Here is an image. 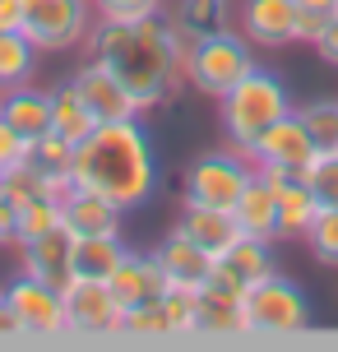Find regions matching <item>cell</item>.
I'll list each match as a JSON object with an SVG mask.
<instances>
[{
    "label": "cell",
    "instance_id": "obj_1",
    "mask_svg": "<svg viewBox=\"0 0 338 352\" xmlns=\"http://www.w3.org/2000/svg\"><path fill=\"white\" fill-rule=\"evenodd\" d=\"M84 52L116 70L144 111L167 107L185 84V60H190V37L181 33L167 14L116 23V19H93Z\"/></svg>",
    "mask_w": 338,
    "mask_h": 352
},
{
    "label": "cell",
    "instance_id": "obj_2",
    "mask_svg": "<svg viewBox=\"0 0 338 352\" xmlns=\"http://www.w3.org/2000/svg\"><path fill=\"white\" fill-rule=\"evenodd\" d=\"M70 181L107 195L121 213L148 204V195L158 190V158H153V140L139 125V116L93 125V135L74 148Z\"/></svg>",
    "mask_w": 338,
    "mask_h": 352
},
{
    "label": "cell",
    "instance_id": "obj_3",
    "mask_svg": "<svg viewBox=\"0 0 338 352\" xmlns=\"http://www.w3.org/2000/svg\"><path fill=\"white\" fill-rule=\"evenodd\" d=\"M287 111H297L287 84L273 70H260V65H255L236 88H227V93L218 98L223 135H227V144H232V148H241V153H250V144L260 140L273 121H283Z\"/></svg>",
    "mask_w": 338,
    "mask_h": 352
},
{
    "label": "cell",
    "instance_id": "obj_4",
    "mask_svg": "<svg viewBox=\"0 0 338 352\" xmlns=\"http://www.w3.org/2000/svg\"><path fill=\"white\" fill-rule=\"evenodd\" d=\"M260 65V56H255V47L246 42V33L232 23V28H223V33L214 37H199V42H190V60H185V84L195 88V93H204V98H223L227 88H236L241 79H246L250 70Z\"/></svg>",
    "mask_w": 338,
    "mask_h": 352
},
{
    "label": "cell",
    "instance_id": "obj_5",
    "mask_svg": "<svg viewBox=\"0 0 338 352\" xmlns=\"http://www.w3.org/2000/svg\"><path fill=\"white\" fill-rule=\"evenodd\" d=\"M181 204H209V209H236V199L255 181V162L241 148H209L181 176Z\"/></svg>",
    "mask_w": 338,
    "mask_h": 352
},
{
    "label": "cell",
    "instance_id": "obj_6",
    "mask_svg": "<svg viewBox=\"0 0 338 352\" xmlns=\"http://www.w3.org/2000/svg\"><path fill=\"white\" fill-rule=\"evenodd\" d=\"M93 0H19V33L37 52H70L84 47L93 28Z\"/></svg>",
    "mask_w": 338,
    "mask_h": 352
},
{
    "label": "cell",
    "instance_id": "obj_7",
    "mask_svg": "<svg viewBox=\"0 0 338 352\" xmlns=\"http://www.w3.org/2000/svg\"><path fill=\"white\" fill-rule=\"evenodd\" d=\"M241 316H246V334H297L311 320V306H306L302 287L283 274H269L264 283L246 287V301H241Z\"/></svg>",
    "mask_w": 338,
    "mask_h": 352
},
{
    "label": "cell",
    "instance_id": "obj_8",
    "mask_svg": "<svg viewBox=\"0 0 338 352\" xmlns=\"http://www.w3.org/2000/svg\"><path fill=\"white\" fill-rule=\"evenodd\" d=\"M5 301L14 306L23 334H65V301H60V287H47L42 278H33V274L19 269L14 278L5 283Z\"/></svg>",
    "mask_w": 338,
    "mask_h": 352
},
{
    "label": "cell",
    "instance_id": "obj_9",
    "mask_svg": "<svg viewBox=\"0 0 338 352\" xmlns=\"http://www.w3.org/2000/svg\"><path fill=\"white\" fill-rule=\"evenodd\" d=\"M60 301H65V334H116L121 324V306L98 278H70L60 287Z\"/></svg>",
    "mask_w": 338,
    "mask_h": 352
},
{
    "label": "cell",
    "instance_id": "obj_10",
    "mask_svg": "<svg viewBox=\"0 0 338 352\" xmlns=\"http://www.w3.org/2000/svg\"><path fill=\"white\" fill-rule=\"evenodd\" d=\"M74 88H79V98H84V107H89L98 121H125V116H144L139 98L130 93V88L116 79V70L111 65H102V60H84L79 70L70 74Z\"/></svg>",
    "mask_w": 338,
    "mask_h": 352
},
{
    "label": "cell",
    "instance_id": "obj_11",
    "mask_svg": "<svg viewBox=\"0 0 338 352\" xmlns=\"http://www.w3.org/2000/svg\"><path fill=\"white\" fill-rule=\"evenodd\" d=\"M315 153L320 148H315V140H311V130L302 125L297 111H287L283 121H273L260 140L250 144V162L255 167H297V172H306Z\"/></svg>",
    "mask_w": 338,
    "mask_h": 352
},
{
    "label": "cell",
    "instance_id": "obj_12",
    "mask_svg": "<svg viewBox=\"0 0 338 352\" xmlns=\"http://www.w3.org/2000/svg\"><path fill=\"white\" fill-rule=\"evenodd\" d=\"M236 28L260 52L292 47L297 42V0H241L236 5Z\"/></svg>",
    "mask_w": 338,
    "mask_h": 352
},
{
    "label": "cell",
    "instance_id": "obj_13",
    "mask_svg": "<svg viewBox=\"0 0 338 352\" xmlns=\"http://www.w3.org/2000/svg\"><path fill=\"white\" fill-rule=\"evenodd\" d=\"M19 269L42 278L47 287H65L74 278V232L60 223L33 241H19Z\"/></svg>",
    "mask_w": 338,
    "mask_h": 352
},
{
    "label": "cell",
    "instance_id": "obj_14",
    "mask_svg": "<svg viewBox=\"0 0 338 352\" xmlns=\"http://www.w3.org/2000/svg\"><path fill=\"white\" fill-rule=\"evenodd\" d=\"M60 223L74 232V241L79 236H121V209L107 195L74 186V181L60 190Z\"/></svg>",
    "mask_w": 338,
    "mask_h": 352
},
{
    "label": "cell",
    "instance_id": "obj_15",
    "mask_svg": "<svg viewBox=\"0 0 338 352\" xmlns=\"http://www.w3.org/2000/svg\"><path fill=\"white\" fill-rule=\"evenodd\" d=\"M153 264L162 269L167 287H190V292H199V287L209 283V274H214V255L199 250L181 228H172L158 246H153Z\"/></svg>",
    "mask_w": 338,
    "mask_h": 352
},
{
    "label": "cell",
    "instance_id": "obj_16",
    "mask_svg": "<svg viewBox=\"0 0 338 352\" xmlns=\"http://www.w3.org/2000/svg\"><path fill=\"white\" fill-rule=\"evenodd\" d=\"M111 297H116V306L121 311H135V306H148V301H158L162 292H167V278H162V269L153 264V255H125L121 269L107 278Z\"/></svg>",
    "mask_w": 338,
    "mask_h": 352
},
{
    "label": "cell",
    "instance_id": "obj_17",
    "mask_svg": "<svg viewBox=\"0 0 338 352\" xmlns=\"http://www.w3.org/2000/svg\"><path fill=\"white\" fill-rule=\"evenodd\" d=\"M177 228L195 241L199 250H209V255H227L232 241L241 236V223H236V213L232 209H209V204H181V218Z\"/></svg>",
    "mask_w": 338,
    "mask_h": 352
},
{
    "label": "cell",
    "instance_id": "obj_18",
    "mask_svg": "<svg viewBox=\"0 0 338 352\" xmlns=\"http://www.w3.org/2000/svg\"><path fill=\"white\" fill-rule=\"evenodd\" d=\"M0 116L14 125L23 140L47 135V130H52V88H37L33 79H28V84L5 88V98H0Z\"/></svg>",
    "mask_w": 338,
    "mask_h": 352
},
{
    "label": "cell",
    "instance_id": "obj_19",
    "mask_svg": "<svg viewBox=\"0 0 338 352\" xmlns=\"http://www.w3.org/2000/svg\"><path fill=\"white\" fill-rule=\"evenodd\" d=\"M232 213H236V223H241L246 236L278 241V186H269L260 172H255V181L241 190V199H236V209H232Z\"/></svg>",
    "mask_w": 338,
    "mask_h": 352
},
{
    "label": "cell",
    "instance_id": "obj_20",
    "mask_svg": "<svg viewBox=\"0 0 338 352\" xmlns=\"http://www.w3.org/2000/svg\"><path fill=\"white\" fill-rule=\"evenodd\" d=\"M241 301L214 283H204L195 292V334H246V316H241Z\"/></svg>",
    "mask_w": 338,
    "mask_h": 352
},
{
    "label": "cell",
    "instance_id": "obj_21",
    "mask_svg": "<svg viewBox=\"0 0 338 352\" xmlns=\"http://www.w3.org/2000/svg\"><path fill=\"white\" fill-rule=\"evenodd\" d=\"M218 264H223L241 287H255V283H264L269 274H278V264H273V241H260V236H246V232L232 241L227 255H218Z\"/></svg>",
    "mask_w": 338,
    "mask_h": 352
},
{
    "label": "cell",
    "instance_id": "obj_22",
    "mask_svg": "<svg viewBox=\"0 0 338 352\" xmlns=\"http://www.w3.org/2000/svg\"><path fill=\"white\" fill-rule=\"evenodd\" d=\"M167 19L190 42H199V37H214L223 28H232V0H172Z\"/></svg>",
    "mask_w": 338,
    "mask_h": 352
},
{
    "label": "cell",
    "instance_id": "obj_23",
    "mask_svg": "<svg viewBox=\"0 0 338 352\" xmlns=\"http://www.w3.org/2000/svg\"><path fill=\"white\" fill-rule=\"evenodd\" d=\"M74 148H79V144H70L65 135H56V130L28 140V162L42 172V181H47L56 195L65 190V186H70V176H74Z\"/></svg>",
    "mask_w": 338,
    "mask_h": 352
},
{
    "label": "cell",
    "instance_id": "obj_24",
    "mask_svg": "<svg viewBox=\"0 0 338 352\" xmlns=\"http://www.w3.org/2000/svg\"><path fill=\"white\" fill-rule=\"evenodd\" d=\"M93 125H98V116L84 107V98H79L74 79L56 84L52 88V130H56V135H65L70 144H84L93 135Z\"/></svg>",
    "mask_w": 338,
    "mask_h": 352
},
{
    "label": "cell",
    "instance_id": "obj_25",
    "mask_svg": "<svg viewBox=\"0 0 338 352\" xmlns=\"http://www.w3.org/2000/svg\"><path fill=\"white\" fill-rule=\"evenodd\" d=\"M130 250L121 246V236H79L74 241V278H98L107 283Z\"/></svg>",
    "mask_w": 338,
    "mask_h": 352
},
{
    "label": "cell",
    "instance_id": "obj_26",
    "mask_svg": "<svg viewBox=\"0 0 338 352\" xmlns=\"http://www.w3.org/2000/svg\"><path fill=\"white\" fill-rule=\"evenodd\" d=\"M315 213H320V204H315V195H311L306 181L283 186L278 190V241H302L306 228L315 223Z\"/></svg>",
    "mask_w": 338,
    "mask_h": 352
},
{
    "label": "cell",
    "instance_id": "obj_27",
    "mask_svg": "<svg viewBox=\"0 0 338 352\" xmlns=\"http://www.w3.org/2000/svg\"><path fill=\"white\" fill-rule=\"evenodd\" d=\"M37 47L19 28H0V88H14V84H28L37 74Z\"/></svg>",
    "mask_w": 338,
    "mask_h": 352
},
{
    "label": "cell",
    "instance_id": "obj_28",
    "mask_svg": "<svg viewBox=\"0 0 338 352\" xmlns=\"http://www.w3.org/2000/svg\"><path fill=\"white\" fill-rule=\"evenodd\" d=\"M52 228H60V195H37L33 204H23L14 213V246L33 241V236H42Z\"/></svg>",
    "mask_w": 338,
    "mask_h": 352
},
{
    "label": "cell",
    "instance_id": "obj_29",
    "mask_svg": "<svg viewBox=\"0 0 338 352\" xmlns=\"http://www.w3.org/2000/svg\"><path fill=\"white\" fill-rule=\"evenodd\" d=\"M0 190H5V199L14 204V209H23V204H33L37 195H56L47 181H42V172H37L33 162L23 158V162H14V167H5L0 172Z\"/></svg>",
    "mask_w": 338,
    "mask_h": 352
},
{
    "label": "cell",
    "instance_id": "obj_30",
    "mask_svg": "<svg viewBox=\"0 0 338 352\" xmlns=\"http://www.w3.org/2000/svg\"><path fill=\"white\" fill-rule=\"evenodd\" d=\"M306 186L320 209H338V148H320L306 167Z\"/></svg>",
    "mask_w": 338,
    "mask_h": 352
},
{
    "label": "cell",
    "instance_id": "obj_31",
    "mask_svg": "<svg viewBox=\"0 0 338 352\" xmlns=\"http://www.w3.org/2000/svg\"><path fill=\"white\" fill-rule=\"evenodd\" d=\"M302 125L311 130L315 148H338V98H320V102L297 107Z\"/></svg>",
    "mask_w": 338,
    "mask_h": 352
},
{
    "label": "cell",
    "instance_id": "obj_32",
    "mask_svg": "<svg viewBox=\"0 0 338 352\" xmlns=\"http://www.w3.org/2000/svg\"><path fill=\"white\" fill-rule=\"evenodd\" d=\"M302 241H306V250H311L320 264L338 269V209H320L315 213V223L306 228Z\"/></svg>",
    "mask_w": 338,
    "mask_h": 352
},
{
    "label": "cell",
    "instance_id": "obj_33",
    "mask_svg": "<svg viewBox=\"0 0 338 352\" xmlns=\"http://www.w3.org/2000/svg\"><path fill=\"white\" fill-rule=\"evenodd\" d=\"M158 306L167 320V334H195V292L190 287H167Z\"/></svg>",
    "mask_w": 338,
    "mask_h": 352
},
{
    "label": "cell",
    "instance_id": "obj_34",
    "mask_svg": "<svg viewBox=\"0 0 338 352\" xmlns=\"http://www.w3.org/2000/svg\"><path fill=\"white\" fill-rule=\"evenodd\" d=\"M98 19H116V23H135V19L167 14V0H93Z\"/></svg>",
    "mask_w": 338,
    "mask_h": 352
},
{
    "label": "cell",
    "instance_id": "obj_35",
    "mask_svg": "<svg viewBox=\"0 0 338 352\" xmlns=\"http://www.w3.org/2000/svg\"><path fill=\"white\" fill-rule=\"evenodd\" d=\"M334 14H338V0H297V42H315Z\"/></svg>",
    "mask_w": 338,
    "mask_h": 352
},
{
    "label": "cell",
    "instance_id": "obj_36",
    "mask_svg": "<svg viewBox=\"0 0 338 352\" xmlns=\"http://www.w3.org/2000/svg\"><path fill=\"white\" fill-rule=\"evenodd\" d=\"M116 334H167V320H162V306L148 301V306H135V311H121V324Z\"/></svg>",
    "mask_w": 338,
    "mask_h": 352
},
{
    "label": "cell",
    "instance_id": "obj_37",
    "mask_svg": "<svg viewBox=\"0 0 338 352\" xmlns=\"http://www.w3.org/2000/svg\"><path fill=\"white\" fill-rule=\"evenodd\" d=\"M23 158H28V140H23L14 125L0 116V172H5V167H14V162H23Z\"/></svg>",
    "mask_w": 338,
    "mask_h": 352
},
{
    "label": "cell",
    "instance_id": "obj_38",
    "mask_svg": "<svg viewBox=\"0 0 338 352\" xmlns=\"http://www.w3.org/2000/svg\"><path fill=\"white\" fill-rule=\"evenodd\" d=\"M311 47H315V56H320L324 65H334V70H338V14L320 28V37H315Z\"/></svg>",
    "mask_w": 338,
    "mask_h": 352
},
{
    "label": "cell",
    "instance_id": "obj_39",
    "mask_svg": "<svg viewBox=\"0 0 338 352\" xmlns=\"http://www.w3.org/2000/svg\"><path fill=\"white\" fill-rule=\"evenodd\" d=\"M255 172L264 176L269 186H278V190H283V186H297V181H306V172H297V167H255Z\"/></svg>",
    "mask_w": 338,
    "mask_h": 352
},
{
    "label": "cell",
    "instance_id": "obj_40",
    "mask_svg": "<svg viewBox=\"0 0 338 352\" xmlns=\"http://www.w3.org/2000/svg\"><path fill=\"white\" fill-rule=\"evenodd\" d=\"M14 204L5 199V190H0V246H14Z\"/></svg>",
    "mask_w": 338,
    "mask_h": 352
},
{
    "label": "cell",
    "instance_id": "obj_41",
    "mask_svg": "<svg viewBox=\"0 0 338 352\" xmlns=\"http://www.w3.org/2000/svg\"><path fill=\"white\" fill-rule=\"evenodd\" d=\"M0 334H23V329H19V316H14V306L5 301V292H0Z\"/></svg>",
    "mask_w": 338,
    "mask_h": 352
},
{
    "label": "cell",
    "instance_id": "obj_42",
    "mask_svg": "<svg viewBox=\"0 0 338 352\" xmlns=\"http://www.w3.org/2000/svg\"><path fill=\"white\" fill-rule=\"evenodd\" d=\"M0 28H19V0H0Z\"/></svg>",
    "mask_w": 338,
    "mask_h": 352
},
{
    "label": "cell",
    "instance_id": "obj_43",
    "mask_svg": "<svg viewBox=\"0 0 338 352\" xmlns=\"http://www.w3.org/2000/svg\"><path fill=\"white\" fill-rule=\"evenodd\" d=\"M0 98H5V88H0Z\"/></svg>",
    "mask_w": 338,
    "mask_h": 352
}]
</instances>
